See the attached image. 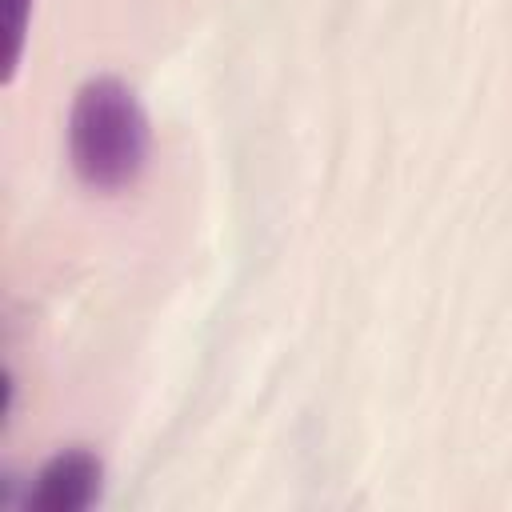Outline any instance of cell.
<instances>
[{
	"label": "cell",
	"mask_w": 512,
	"mask_h": 512,
	"mask_svg": "<svg viewBox=\"0 0 512 512\" xmlns=\"http://www.w3.org/2000/svg\"><path fill=\"white\" fill-rule=\"evenodd\" d=\"M68 160L92 192L136 184L148 160V116L124 80L96 76L80 84L68 112Z\"/></svg>",
	"instance_id": "1"
},
{
	"label": "cell",
	"mask_w": 512,
	"mask_h": 512,
	"mask_svg": "<svg viewBox=\"0 0 512 512\" xmlns=\"http://www.w3.org/2000/svg\"><path fill=\"white\" fill-rule=\"evenodd\" d=\"M32 20V0H4V32H8V52H4V84H12L20 60H24V36Z\"/></svg>",
	"instance_id": "3"
},
{
	"label": "cell",
	"mask_w": 512,
	"mask_h": 512,
	"mask_svg": "<svg viewBox=\"0 0 512 512\" xmlns=\"http://www.w3.org/2000/svg\"><path fill=\"white\" fill-rule=\"evenodd\" d=\"M100 492V460L88 448H64L56 452L28 492V504L36 512H80Z\"/></svg>",
	"instance_id": "2"
}]
</instances>
